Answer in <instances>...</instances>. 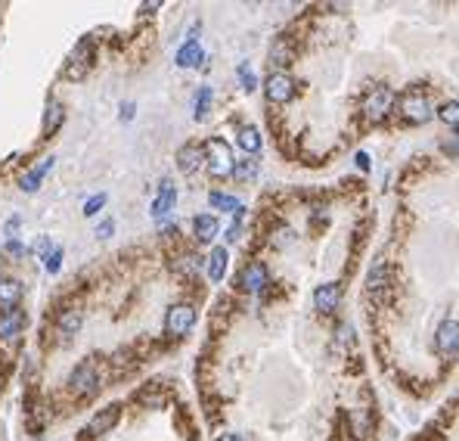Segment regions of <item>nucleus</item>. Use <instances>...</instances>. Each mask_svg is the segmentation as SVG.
<instances>
[{
    "mask_svg": "<svg viewBox=\"0 0 459 441\" xmlns=\"http://www.w3.org/2000/svg\"><path fill=\"white\" fill-rule=\"evenodd\" d=\"M105 205V193H99V196H90L87 199V205H84V215L87 217H93V215H99V208Z\"/></svg>",
    "mask_w": 459,
    "mask_h": 441,
    "instance_id": "obj_32",
    "label": "nucleus"
},
{
    "mask_svg": "<svg viewBox=\"0 0 459 441\" xmlns=\"http://www.w3.org/2000/svg\"><path fill=\"white\" fill-rule=\"evenodd\" d=\"M202 161H205V146H198V143H186V146L177 149V168L183 174H196L202 168Z\"/></svg>",
    "mask_w": 459,
    "mask_h": 441,
    "instance_id": "obj_12",
    "label": "nucleus"
},
{
    "mask_svg": "<svg viewBox=\"0 0 459 441\" xmlns=\"http://www.w3.org/2000/svg\"><path fill=\"white\" fill-rule=\"evenodd\" d=\"M292 56H295V47H292L289 37H285V35L276 37V41H273V47H270V62H273V66H289Z\"/></svg>",
    "mask_w": 459,
    "mask_h": 441,
    "instance_id": "obj_19",
    "label": "nucleus"
},
{
    "mask_svg": "<svg viewBox=\"0 0 459 441\" xmlns=\"http://www.w3.org/2000/svg\"><path fill=\"white\" fill-rule=\"evenodd\" d=\"M205 62V50L198 47V41H186L183 47L177 50V66L180 68H196Z\"/></svg>",
    "mask_w": 459,
    "mask_h": 441,
    "instance_id": "obj_16",
    "label": "nucleus"
},
{
    "mask_svg": "<svg viewBox=\"0 0 459 441\" xmlns=\"http://www.w3.org/2000/svg\"><path fill=\"white\" fill-rule=\"evenodd\" d=\"M112 230H115V221H112V217H105V221L96 224V236H103V239H109Z\"/></svg>",
    "mask_w": 459,
    "mask_h": 441,
    "instance_id": "obj_34",
    "label": "nucleus"
},
{
    "mask_svg": "<svg viewBox=\"0 0 459 441\" xmlns=\"http://www.w3.org/2000/svg\"><path fill=\"white\" fill-rule=\"evenodd\" d=\"M25 329V311L22 308H10L0 314V339H16Z\"/></svg>",
    "mask_w": 459,
    "mask_h": 441,
    "instance_id": "obj_13",
    "label": "nucleus"
},
{
    "mask_svg": "<svg viewBox=\"0 0 459 441\" xmlns=\"http://www.w3.org/2000/svg\"><path fill=\"white\" fill-rule=\"evenodd\" d=\"M53 161H56V159L50 155V159H41V165H34V168H31V171L25 174L22 180H19V184H22V193H34L37 186H41L43 174H47V171H53Z\"/></svg>",
    "mask_w": 459,
    "mask_h": 441,
    "instance_id": "obj_17",
    "label": "nucleus"
},
{
    "mask_svg": "<svg viewBox=\"0 0 459 441\" xmlns=\"http://www.w3.org/2000/svg\"><path fill=\"white\" fill-rule=\"evenodd\" d=\"M391 106H394V90H391L388 84L372 87V90L366 93V99H363V115H366V121H382V118L391 112Z\"/></svg>",
    "mask_w": 459,
    "mask_h": 441,
    "instance_id": "obj_4",
    "label": "nucleus"
},
{
    "mask_svg": "<svg viewBox=\"0 0 459 441\" xmlns=\"http://www.w3.org/2000/svg\"><path fill=\"white\" fill-rule=\"evenodd\" d=\"M81 329V311H74V308H65L59 314V333L62 335H74Z\"/></svg>",
    "mask_w": 459,
    "mask_h": 441,
    "instance_id": "obj_24",
    "label": "nucleus"
},
{
    "mask_svg": "<svg viewBox=\"0 0 459 441\" xmlns=\"http://www.w3.org/2000/svg\"><path fill=\"white\" fill-rule=\"evenodd\" d=\"M267 280H270V273H267V267L261 264V261H252V264L242 267L239 273V289L245 292H261L267 286Z\"/></svg>",
    "mask_w": 459,
    "mask_h": 441,
    "instance_id": "obj_9",
    "label": "nucleus"
},
{
    "mask_svg": "<svg viewBox=\"0 0 459 441\" xmlns=\"http://www.w3.org/2000/svg\"><path fill=\"white\" fill-rule=\"evenodd\" d=\"M25 286L19 283L16 277H6V273H0V304H10V308H16V302L22 298Z\"/></svg>",
    "mask_w": 459,
    "mask_h": 441,
    "instance_id": "obj_18",
    "label": "nucleus"
},
{
    "mask_svg": "<svg viewBox=\"0 0 459 441\" xmlns=\"http://www.w3.org/2000/svg\"><path fill=\"white\" fill-rule=\"evenodd\" d=\"M385 283H388V267L376 264L369 271V277H366V289H369V295H378V292L385 289Z\"/></svg>",
    "mask_w": 459,
    "mask_h": 441,
    "instance_id": "obj_23",
    "label": "nucleus"
},
{
    "mask_svg": "<svg viewBox=\"0 0 459 441\" xmlns=\"http://www.w3.org/2000/svg\"><path fill=\"white\" fill-rule=\"evenodd\" d=\"M68 385H72V391L74 395H81V398H93L99 389H103V373H99V366H96V360H84V364H78L74 366V373L68 376Z\"/></svg>",
    "mask_w": 459,
    "mask_h": 441,
    "instance_id": "obj_1",
    "label": "nucleus"
},
{
    "mask_svg": "<svg viewBox=\"0 0 459 441\" xmlns=\"http://www.w3.org/2000/svg\"><path fill=\"white\" fill-rule=\"evenodd\" d=\"M236 143H239L242 149H245L248 155H254L261 149V130L254 128V124H242L239 128V137H236Z\"/></svg>",
    "mask_w": 459,
    "mask_h": 441,
    "instance_id": "obj_20",
    "label": "nucleus"
},
{
    "mask_svg": "<svg viewBox=\"0 0 459 441\" xmlns=\"http://www.w3.org/2000/svg\"><path fill=\"white\" fill-rule=\"evenodd\" d=\"M34 252H41V255H47V252H50V239H47V236H43V239H37Z\"/></svg>",
    "mask_w": 459,
    "mask_h": 441,
    "instance_id": "obj_37",
    "label": "nucleus"
},
{
    "mask_svg": "<svg viewBox=\"0 0 459 441\" xmlns=\"http://www.w3.org/2000/svg\"><path fill=\"white\" fill-rule=\"evenodd\" d=\"M264 93L270 103H289V99L295 97V81L285 72H273L270 78L264 81Z\"/></svg>",
    "mask_w": 459,
    "mask_h": 441,
    "instance_id": "obj_6",
    "label": "nucleus"
},
{
    "mask_svg": "<svg viewBox=\"0 0 459 441\" xmlns=\"http://www.w3.org/2000/svg\"><path fill=\"white\" fill-rule=\"evenodd\" d=\"M341 304V286L338 283H323L316 286L314 292V308L320 311V314H335Z\"/></svg>",
    "mask_w": 459,
    "mask_h": 441,
    "instance_id": "obj_8",
    "label": "nucleus"
},
{
    "mask_svg": "<svg viewBox=\"0 0 459 441\" xmlns=\"http://www.w3.org/2000/svg\"><path fill=\"white\" fill-rule=\"evenodd\" d=\"M236 75H239L242 90H254V87H258V78H254V72H252V66H248V62H239Z\"/></svg>",
    "mask_w": 459,
    "mask_h": 441,
    "instance_id": "obj_30",
    "label": "nucleus"
},
{
    "mask_svg": "<svg viewBox=\"0 0 459 441\" xmlns=\"http://www.w3.org/2000/svg\"><path fill=\"white\" fill-rule=\"evenodd\" d=\"M233 177L239 180V184H248V180H254L258 177V161L252 159V155H248V159H239L233 165Z\"/></svg>",
    "mask_w": 459,
    "mask_h": 441,
    "instance_id": "obj_22",
    "label": "nucleus"
},
{
    "mask_svg": "<svg viewBox=\"0 0 459 441\" xmlns=\"http://www.w3.org/2000/svg\"><path fill=\"white\" fill-rule=\"evenodd\" d=\"M440 149H444V153L450 155V159H456V161H459V134H456V137H450V140H444V143H440Z\"/></svg>",
    "mask_w": 459,
    "mask_h": 441,
    "instance_id": "obj_33",
    "label": "nucleus"
},
{
    "mask_svg": "<svg viewBox=\"0 0 459 441\" xmlns=\"http://www.w3.org/2000/svg\"><path fill=\"white\" fill-rule=\"evenodd\" d=\"M174 202H177V186H174L171 180H161L159 196H155V202H152V217H155V221L167 224V217H171V211H174Z\"/></svg>",
    "mask_w": 459,
    "mask_h": 441,
    "instance_id": "obj_7",
    "label": "nucleus"
},
{
    "mask_svg": "<svg viewBox=\"0 0 459 441\" xmlns=\"http://www.w3.org/2000/svg\"><path fill=\"white\" fill-rule=\"evenodd\" d=\"M90 59H93V53H90V43L87 41H81L78 47H74V53L68 56V66H65V78H84L87 75V68H90Z\"/></svg>",
    "mask_w": 459,
    "mask_h": 441,
    "instance_id": "obj_11",
    "label": "nucleus"
},
{
    "mask_svg": "<svg viewBox=\"0 0 459 441\" xmlns=\"http://www.w3.org/2000/svg\"><path fill=\"white\" fill-rule=\"evenodd\" d=\"M43 267H47L50 273H56V271L62 267V248H59V246H53L47 255H43Z\"/></svg>",
    "mask_w": 459,
    "mask_h": 441,
    "instance_id": "obj_31",
    "label": "nucleus"
},
{
    "mask_svg": "<svg viewBox=\"0 0 459 441\" xmlns=\"http://www.w3.org/2000/svg\"><path fill=\"white\" fill-rule=\"evenodd\" d=\"M205 161H208V171L211 177H229L233 174V153H229V146L221 140V137H211L208 143H205Z\"/></svg>",
    "mask_w": 459,
    "mask_h": 441,
    "instance_id": "obj_3",
    "label": "nucleus"
},
{
    "mask_svg": "<svg viewBox=\"0 0 459 441\" xmlns=\"http://www.w3.org/2000/svg\"><path fill=\"white\" fill-rule=\"evenodd\" d=\"M211 99H214V90H211V87H198V93H196V118H198V121L208 118Z\"/></svg>",
    "mask_w": 459,
    "mask_h": 441,
    "instance_id": "obj_26",
    "label": "nucleus"
},
{
    "mask_svg": "<svg viewBox=\"0 0 459 441\" xmlns=\"http://www.w3.org/2000/svg\"><path fill=\"white\" fill-rule=\"evenodd\" d=\"M397 112H400V118L407 124H425L431 118V103H428V97L419 87H413V90H407L397 99Z\"/></svg>",
    "mask_w": 459,
    "mask_h": 441,
    "instance_id": "obj_2",
    "label": "nucleus"
},
{
    "mask_svg": "<svg viewBox=\"0 0 459 441\" xmlns=\"http://www.w3.org/2000/svg\"><path fill=\"white\" fill-rule=\"evenodd\" d=\"M196 326V308L192 304H174L165 317V333L171 339H183L190 329Z\"/></svg>",
    "mask_w": 459,
    "mask_h": 441,
    "instance_id": "obj_5",
    "label": "nucleus"
},
{
    "mask_svg": "<svg viewBox=\"0 0 459 441\" xmlns=\"http://www.w3.org/2000/svg\"><path fill=\"white\" fill-rule=\"evenodd\" d=\"M59 124H62V106L56 103V99H50V103H47V115H43V130H47V134H53Z\"/></svg>",
    "mask_w": 459,
    "mask_h": 441,
    "instance_id": "obj_27",
    "label": "nucleus"
},
{
    "mask_svg": "<svg viewBox=\"0 0 459 441\" xmlns=\"http://www.w3.org/2000/svg\"><path fill=\"white\" fill-rule=\"evenodd\" d=\"M121 118H134V103L121 106Z\"/></svg>",
    "mask_w": 459,
    "mask_h": 441,
    "instance_id": "obj_38",
    "label": "nucleus"
},
{
    "mask_svg": "<svg viewBox=\"0 0 459 441\" xmlns=\"http://www.w3.org/2000/svg\"><path fill=\"white\" fill-rule=\"evenodd\" d=\"M118 422V407H105L103 413H96L90 422H87V429H84V435L87 438H96V435H105L112 426Z\"/></svg>",
    "mask_w": 459,
    "mask_h": 441,
    "instance_id": "obj_14",
    "label": "nucleus"
},
{
    "mask_svg": "<svg viewBox=\"0 0 459 441\" xmlns=\"http://www.w3.org/2000/svg\"><path fill=\"white\" fill-rule=\"evenodd\" d=\"M217 230H221V224H217L214 215H196L192 217V233H196L198 242H211L217 236Z\"/></svg>",
    "mask_w": 459,
    "mask_h": 441,
    "instance_id": "obj_15",
    "label": "nucleus"
},
{
    "mask_svg": "<svg viewBox=\"0 0 459 441\" xmlns=\"http://www.w3.org/2000/svg\"><path fill=\"white\" fill-rule=\"evenodd\" d=\"M354 161H357L360 171H369V155H366V153H357V155H354Z\"/></svg>",
    "mask_w": 459,
    "mask_h": 441,
    "instance_id": "obj_35",
    "label": "nucleus"
},
{
    "mask_svg": "<svg viewBox=\"0 0 459 441\" xmlns=\"http://www.w3.org/2000/svg\"><path fill=\"white\" fill-rule=\"evenodd\" d=\"M438 118L444 124H450V128H459V99H450V103H444L438 109Z\"/></svg>",
    "mask_w": 459,
    "mask_h": 441,
    "instance_id": "obj_28",
    "label": "nucleus"
},
{
    "mask_svg": "<svg viewBox=\"0 0 459 441\" xmlns=\"http://www.w3.org/2000/svg\"><path fill=\"white\" fill-rule=\"evenodd\" d=\"M227 261H229V255H227V248L223 246H217V248H211V255H208V277L214 280H223V271H227Z\"/></svg>",
    "mask_w": 459,
    "mask_h": 441,
    "instance_id": "obj_21",
    "label": "nucleus"
},
{
    "mask_svg": "<svg viewBox=\"0 0 459 441\" xmlns=\"http://www.w3.org/2000/svg\"><path fill=\"white\" fill-rule=\"evenodd\" d=\"M434 345L440 354H456L459 351V323L456 320H444L434 333Z\"/></svg>",
    "mask_w": 459,
    "mask_h": 441,
    "instance_id": "obj_10",
    "label": "nucleus"
},
{
    "mask_svg": "<svg viewBox=\"0 0 459 441\" xmlns=\"http://www.w3.org/2000/svg\"><path fill=\"white\" fill-rule=\"evenodd\" d=\"M217 441H252L248 435H239V432H227V435H221Z\"/></svg>",
    "mask_w": 459,
    "mask_h": 441,
    "instance_id": "obj_36",
    "label": "nucleus"
},
{
    "mask_svg": "<svg viewBox=\"0 0 459 441\" xmlns=\"http://www.w3.org/2000/svg\"><path fill=\"white\" fill-rule=\"evenodd\" d=\"M177 271L183 273V277H196V273L202 271V258H198V255H183V258L177 261Z\"/></svg>",
    "mask_w": 459,
    "mask_h": 441,
    "instance_id": "obj_29",
    "label": "nucleus"
},
{
    "mask_svg": "<svg viewBox=\"0 0 459 441\" xmlns=\"http://www.w3.org/2000/svg\"><path fill=\"white\" fill-rule=\"evenodd\" d=\"M208 202L214 205V208H221V211H229V215H236V211L242 208L239 199H236V196H227V193H211Z\"/></svg>",
    "mask_w": 459,
    "mask_h": 441,
    "instance_id": "obj_25",
    "label": "nucleus"
}]
</instances>
